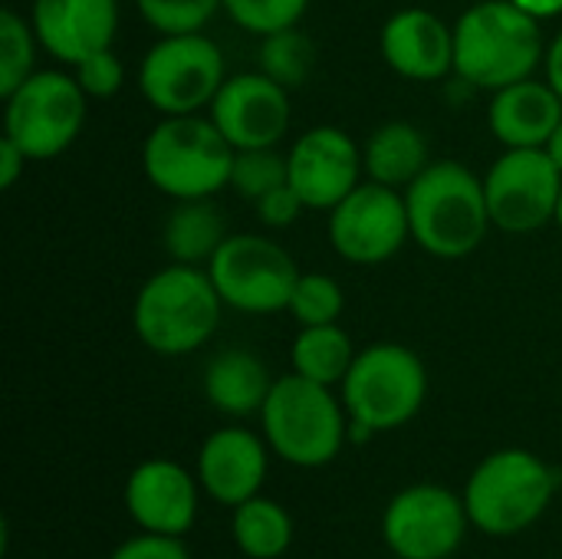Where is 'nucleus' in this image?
Listing matches in <instances>:
<instances>
[{
    "instance_id": "1",
    "label": "nucleus",
    "mask_w": 562,
    "mask_h": 559,
    "mask_svg": "<svg viewBox=\"0 0 562 559\" xmlns=\"http://www.w3.org/2000/svg\"><path fill=\"white\" fill-rule=\"evenodd\" d=\"M405 204L412 237L441 260L474 254L494 227L484 178L461 161H431L405 188Z\"/></svg>"
},
{
    "instance_id": "2",
    "label": "nucleus",
    "mask_w": 562,
    "mask_h": 559,
    "mask_svg": "<svg viewBox=\"0 0 562 559\" xmlns=\"http://www.w3.org/2000/svg\"><path fill=\"white\" fill-rule=\"evenodd\" d=\"M543 56L540 20L514 0H481L454 23V72L477 89L530 79Z\"/></svg>"
},
{
    "instance_id": "3",
    "label": "nucleus",
    "mask_w": 562,
    "mask_h": 559,
    "mask_svg": "<svg viewBox=\"0 0 562 559\" xmlns=\"http://www.w3.org/2000/svg\"><path fill=\"white\" fill-rule=\"evenodd\" d=\"M560 491L557 471L527 448L491 451L464 481V507L471 527L484 537H517L530 530Z\"/></svg>"
},
{
    "instance_id": "4",
    "label": "nucleus",
    "mask_w": 562,
    "mask_h": 559,
    "mask_svg": "<svg viewBox=\"0 0 562 559\" xmlns=\"http://www.w3.org/2000/svg\"><path fill=\"white\" fill-rule=\"evenodd\" d=\"M263 438L270 451L303 471L326 468L349 441V412L329 385L296 372L273 382L263 409Z\"/></svg>"
},
{
    "instance_id": "5",
    "label": "nucleus",
    "mask_w": 562,
    "mask_h": 559,
    "mask_svg": "<svg viewBox=\"0 0 562 559\" xmlns=\"http://www.w3.org/2000/svg\"><path fill=\"white\" fill-rule=\"evenodd\" d=\"M221 306L211 273L175 264L145 280L132 306V326L151 353L188 356L217 333Z\"/></svg>"
},
{
    "instance_id": "6",
    "label": "nucleus",
    "mask_w": 562,
    "mask_h": 559,
    "mask_svg": "<svg viewBox=\"0 0 562 559\" xmlns=\"http://www.w3.org/2000/svg\"><path fill=\"white\" fill-rule=\"evenodd\" d=\"M237 148L224 138L214 119L165 115L142 145L145 178L175 201H201L231 188Z\"/></svg>"
},
{
    "instance_id": "7",
    "label": "nucleus",
    "mask_w": 562,
    "mask_h": 559,
    "mask_svg": "<svg viewBox=\"0 0 562 559\" xmlns=\"http://www.w3.org/2000/svg\"><path fill=\"white\" fill-rule=\"evenodd\" d=\"M428 399V372L418 353L398 343H375L356 353L342 379V405L349 422L366 425L372 435L408 425Z\"/></svg>"
},
{
    "instance_id": "8",
    "label": "nucleus",
    "mask_w": 562,
    "mask_h": 559,
    "mask_svg": "<svg viewBox=\"0 0 562 559\" xmlns=\"http://www.w3.org/2000/svg\"><path fill=\"white\" fill-rule=\"evenodd\" d=\"M224 79V56L204 33H161L138 66V89L161 115L201 112Z\"/></svg>"
},
{
    "instance_id": "9",
    "label": "nucleus",
    "mask_w": 562,
    "mask_h": 559,
    "mask_svg": "<svg viewBox=\"0 0 562 559\" xmlns=\"http://www.w3.org/2000/svg\"><path fill=\"white\" fill-rule=\"evenodd\" d=\"M86 92L76 76L66 72H33L10 96H3V135L13 138L30 161H46L63 155L82 132Z\"/></svg>"
},
{
    "instance_id": "10",
    "label": "nucleus",
    "mask_w": 562,
    "mask_h": 559,
    "mask_svg": "<svg viewBox=\"0 0 562 559\" xmlns=\"http://www.w3.org/2000/svg\"><path fill=\"white\" fill-rule=\"evenodd\" d=\"M471 517L464 497L445 484H408L382 511V544L395 559H451Z\"/></svg>"
},
{
    "instance_id": "11",
    "label": "nucleus",
    "mask_w": 562,
    "mask_h": 559,
    "mask_svg": "<svg viewBox=\"0 0 562 559\" xmlns=\"http://www.w3.org/2000/svg\"><path fill=\"white\" fill-rule=\"evenodd\" d=\"M207 273L224 306L240 313L290 310V297L300 280L296 260L263 234H227V241L207 260Z\"/></svg>"
},
{
    "instance_id": "12",
    "label": "nucleus",
    "mask_w": 562,
    "mask_h": 559,
    "mask_svg": "<svg viewBox=\"0 0 562 559\" xmlns=\"http://www.w3.org/2000/svg\"><path fill=\"white\" fill-rule=\"evenodd\" d=\"M494 227L530 234L557 221L562 171L547 148H507L484 178Z\"/></svg>"
},
{
    "instance_id": "13",
    "label": "nucleus",
    "mask_w": 562,
    "mask_h": 559,
    "mask_svg": "<svg viewBox=\"0 0 562 559\" xmlns=\"http://www.w3.org/2000/svg\"><path fill=\"white\" fill-rule=\"evenodd\" d=\"M408 237V204L405 194H398V188L362 181L329 211V244L349 264H385L405 247Z\"/></svg>"
},
{
    "instance_id": "14",
    "label": "nucleus",
    "mask_w": 562,
    "mask_h": 559,
    "mask_svg": "<svg viewBox=\"0 0 562 559\" xmlns=\"http://www.w3.org/2000/svg\"><path fill=\"white\" fill-rule=\"evenodd\" d=\"M201 481L171 458H148L132 468L122 501L132 524L145 534L188 537L198 524Z\"/></svg>"
},
{
    "instance_id": "15",
    "label": "nucleus",
    "mask_w": 562,
    "mask_h": 559,
    "mask_svg": "<svg viewBox=\"0 0 562 559\" xmlns=\"http://www.w3.org/2000/svg\"><path fill=\"white\" fill-rule=\"evenodd\" d=\"M290 185L313 211H333L362 181V148L336 125L303 132L290 148Z\"/></svg>"
},
{
    "instance_id": "16",
    "label": "nucleus",
    "mask_w": 562,
    "mask_h": 559,
    "mask_svg": "<svg viewBox=\"0 0 562 559\" xmlns=\"http://www.w3.org/2000/svg\"><path fill=\"white\" fill-rule=\"evenodd\" d=\"M211 119L237 152L277 148L290 128V89L263 72L227 76L211 102Z\"/></svg>"
},
{
    "instance_id": "17",
    "label": "nucleus",
    "mask_w": 562,
    "mask_h": 559,
    "mask_svg": "<svg viewBox=\"0 0 562 559\" xmlns=\"http://www.w3.org/2000/svg\"><path fill=\"white\" fill-rule=\"evenodd\" d=\"M270 471V445L267 438L254 435L250 428L227 425L211 432L194 461V474L201 481V491L221 504V507H237L263 491Z\"/></svg>"
},
{
    "instance_id": "18",
    "label": "nucleus",
    "mask_w": 562,
    "mask_h": 559,
    "mask_svg": "<svg viewBox=\"0 0 562 559\" xmlns=\"http://www.w3.org/2000/svg\"><path fill=\"white\" fill-rule=\"evenodd\" d=\"M33 33L46 53L76 66L79 59L109 49L119 30L115 0H33Z\"/></svg>"
},
{
    "instance_id": "19",
    "label": "nucleus",
    "mask_w": 562,
    "mask_h": 559,
    "mask_svg": "<svg viewBox=\"0 0 562 559\" xmlns=\"http://www.w3.org/2000/svg\"><path fill=\"white\" fill-rule=\"evenodd\" d=\"M382 56L405 79H445L454 69V26L422 7L398 10L382 26Z\"/></svg>"
},
{
    "instance_id": "20",
    "label": "nucleus",
    "mask_w": 562,
    "mask_h": 559,
    "mask_svg": "<svg viewBox=\"0 0 562 559\" xmlns=\"http://www.w3.org/2000/svg\"><path fill=\"white\" fill-rule=\"evenodd\" d=\"M562 122V99L550 82L520 79L494 92L487 125L507 148H547Z\"/></svg>"
},
{
    "instance_id": "21",
    "label": "nucleus",
    "mask_w": 562,
    "mask_h": 559,
    "mask_svg": "<svg viewBox=\"0 0 562 559\" xmlns=\"http://www.w3.org/2000/svg\"><path fill=\"white\" fill-rule=\"evenodd\" d=\"M270 369L250 349H224L204 369V399L231 418L260 415L270 389Z\"/></svg>"
},
{
    "instance_id": "22",
    "label": "nucleus",
    "mask_w": 562,
    "mask_h": 559,
    "mask_svg": "<svg viewBox=\"0 0 562 559\" xmlns=\"http://www.w3.org/2000/svg\"><path fill=\"white\" fill-rule=\"evenodd\" d=\"M362 165L369 181H379L385 188H408L431 165L428 142L412 122H385L369 135L362 148Z\"/></svg>"
},
{
    "instance_id": "23",
    "label": "nucleus",
    "mask_w": 562,
    "mask_h": 559,
    "mask_svg": "<svg viewBox=\"0 0 562 559\" xmlns=\"http://www.w3.org/2000/svg\"><path fill=\"white\" fill-rule=\"evenodd\" d=\"M231 537L247 559H280L293 547V517L280 501L257 494L234 507Z\"/></svg>"
},
{
    "instance_id": "24",
    "label": "nucleus",
    "mask_w": 562,
    "mask_h": 559,
    "mask_svg": "<svg viewBox=\"0 0 562 559\" xmlns=\"http://www.w3.org/2000/svg\"><path fill=\"white\" fill-rule=\"evenodd\" d=\"M227 241L221 211L201 198V201H178V208L165 221V250L175 264H204L217 254V247Z\"/></svg>"
},
{
    "instance_id": "25",
    "label": "nucleus",
    "mask_w": 562,
    "mask_h": 559,
    "mask_svg": "<svg viewBox=\"0 0 562 559\" xmlns=\"http://www.w3.org/2000/svg\"><path fill=\"white\" fill-rule=\"evenodd\" d=\"M293 372L303 379H313L319 385H342L356 362V349L349 333L339 323L326 326H300V336L290 346Z\"/></svg>"
},
{
    "instance_id": "26",
    "label": "nucleus",
    "mask_w": 562,
    "mask_h": 559,
    "mask_svg": "<svg viewBox=\"0 0 562 559\" xmlns=\"http://www.w3.org/2000/svg\"><path fill=\"white\" fill-rule=\"evenodd\" d=\"M257 56H260V72L280 82L283 89H300L316 66V46L296 26L260 36Z\"/></svg>"
},
{
    "instance_id": "27",
    "label": "nucleus",
    "mask_w": 562,
    "mask_h": 559,
    "mask_svg": "<svg viewBox=\"0 0 562 559\" xmlns=\"http://www.w3.org/2000/svg\"><path fill=\"white\" fill-rule=\"evenodd\" d=\"M290 181V158L280 155L277 148H244L234 155V168H231V188L247 198V201H260L263 194H270L273 188Z\"/></svg>"
},
{
    "instance_id": "28",
    "label": "nucleus",
    "mask_w": 562,
    "mask_h": 559,
    "mask_svg": "<svg viewBox=\"0 0 562 559\" xmlns=\"http://www.w3.org/2000/svg\"><path fill=\"white\" fill-rule=\"evenodd\" d=\"M33 23H26L10 7L0 10V96H10L23 79L33 76Z\"/></svg>"
},
{
    "instance_id": "29",
    "label": "nucleus",
    "mask_w": 562,
    "mask_h": 559,
    "mask_svg": "<svg viewBox=\"0 0 562 559\" xmlns=\"http://www.w3.org/2000/svg\"><path fill=\"white\" fill-rule=\"evenodd\" d=\"M346 310L342 287L326 277V273H300L293 297H290V313L300 326H326L339 323Z\"/></svg>"
},
{
    "instance_id": "30",
    "label": "nucleus",
    "mask_w": 562,
    "mask_h": 559,
    "mask_svg": "<svg viewBox=\"0 0 562 559\" xmlns=\"http://www.w3.org/2000/svg\"><path fill=\"white\" fill-rule=\"evenodd\" d=\"M135 7L158 33H201L224 0H135Z\"/></svg>"
},
{
    "instance_id": "31",
    "label": "nucleus",
    "mask_w": 562,
    "mask_h": 559,
    "mask_svg": "<svg viewBox=\"0 0 562 559\" xmlns=\"http://www.w3.org/2000/svg\"><path fill=\"white\" fill-rule=\"evenodd\" d=\"M310 0H224L227 16L247 33L267 36L277 30H290L306 13Z\"/></svg>"
},
{
    "instance_id": "32",
    "label": "nucleus",
    "mask_w": 562,
    "mask_h": 559,
    "mask_svg": "<svg viewBox=\"0 0 562 559\" xmlns=\"http://www.w3.org/2000/svg\"><path fill=\"white\" fill-rule=\"evenodd\" d=\"M72 69H76V72H72L76 82H79L82 92L92 96V99H109V96H115V92L122 89V82H125V66H122V59L112 53V46H109V49H99V53H92V56H86V59H79Z\"/></svg>"
},
{
    "instance_id": "33",
    "label": "nucleus",
    "mask_w": 562,
    "mask_h": 559,
    "mask_svg": "<svg viewBox=\"0 0 562 559\" xmlns=\"http://www.w3.org/2000/svg\"><path fill=\"white\" fill-rule=\"evenodd\" d=\"M109 559H191L184 537H161V534H145L138 530L135 537L122 540Z\"/></svg>"
},
{
    "instance_id": "34",
    "label": "nucleus",
    "mask_w": 562,
    "mask_h": 559,
    "mask_svg": "<svg viewBox=\"0 0 562 559\" xmlns=\"http://www.w3.org/2000/svg\"><path fill=\"white\" fill-rule=\"evenodd\" d=\"M303 211H306V204H303V198L296 194V188L290 181L280 185V188H273L270 194H263L257 201V217L267 227H290Z\"/></svg>"
},
{
    "instance_id": "35",
    "label": "nucleus",
    "mask_w": 562,
    "mask_h": 559,
    "mask_svg": "<svg viewBox=\"0 0 562 559\" xmlns=\"http://www.w3.org/2000/svg\"><path fill=\"white\" fill-rule=\"evenodd\" d=\"M26 155H23V148L13 142V138H0V188L7 191V188H13L16 185V178L23 175V168H26Z\"/></svg>"
},
{
    "instance_id": "36",
    "label": "nucleus",
    "mask_w": 562,
    "mask_h": 559,
    "mask_svg": "<svg viewBox=\"0 0 562 559\" xmlns=\"http://www.w3.org/2000/svg\"><path fill=\"white\" fill-rule=\"evenodd\" d=\"M547 82L557 89V96L562 99V30L547 49Z\"/></svg>"
},
{
    "instance_id": "37",
    "label": "nucleus",
    "mask_w": 562,
    "mask_h": 559,
    "mask_svg": "<svg viewBox=\"0 0 562 559\" xmlns=\"http://www.w3.org/2000/svg\"><path fill=\"white\" fill-rule=\"evenodd\" d=\"M520 10H527L530 16L537 20H547V16H560L562 13V0H514Z\"/></svg>"
},
{
    "instance_id": "38",
    "label": "nucleus",
    "mask_w": 562,
    "mask_h": 559,
    "mask_svg": "<svg viewBox=\"0 0 562 559\" xmlns=\"http://www.w3.org/2000/svg\"><path fill=\"white\" fill-rule=\"evenodd\" d=\"M547 152L553 155V161L560 165V171H562V122L557 125V132H553V138L547 142Z\"/></svg>"
},
{
    "instance_id": "39",
    "label": "nucleus",
    "mask_w": 562,
    "mask_h": 559,
    "mask_svg": "<svg viewBox=\"0 0 562 559\" xmlns=\"http://www.w3.org/2000/svg\"><path fill=\"white\" fill-rule=\"evenodd\" d=\"M557 224L562 227V194H560V208H557Z\"/></svg>"
}]
</instances>
